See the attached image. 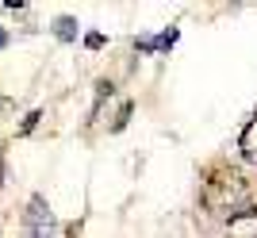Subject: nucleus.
Segmentation results:
<instances>
[{
  "label": "nucleus",
  "mask_w": 257,
  "mask_h": 238,
  "mask_svg": "<svg viewBox=\"0 0 257 238\" xmlns=\"http://www.w3.org/2000/svg\"><path fill=\"white\" fill-rule=\"evenodd\" d=\"M54 234H58V223H54L46 200L43 196H31L27 215H23V238H54Z\"/></svg>",
  "instance_id": "f257e3e1"
},
{
  "label": "nucleus",
  "mask_w": 257,
  "mask_h": 238,
  "mask_svg": "<svg viewBox=\"0 0 257 238\" xmlns=\"http://www.w3.org/2000/svg\"><path fill=\"white\" fill-rule=\"evenodd\" d=\"M177 43V27H169V31H161L158 39H142V43H135L142 50V54H154V50H169V46Z\"/></svg>",
  "instance_id": "f03ea898"
},
{
  "label": "nucleus",
  "mask_w": 257,
  "mask_h": 238,
  "mask_svg": "<svg viewBox=\"0 0 257 238\" xmlns=\"http://www.w3.org/2000/svg\"><path fill=\"white\" fill-rule=\"evenodd\" d=\"M54 35H58L62 43H73V39H77V23L73 20H58V23H54Z\"/></svg>",
  "instance_id": "7ed1b4c3"
},
{
  "label": "nucleus",
  "mask_w": 257,
  "mask_h": 238,
  "mask_svg": "<svg viewBox=\"0 0 257 238\" xmlns=\"http://www.w3.org/2000/svg\"><path fill=\"white\" fill-rule=\"evenodd\" d=\"M85 43H88V50H100V46H104V35H100V31H92V35L85 39Z\"/></svg>",
  "instance_id": "20e7f679"
},
{
  "label": "nucleus",
  "mask_w": 257,
  "mask_h": 238,
  "mask_svg": "<svg viewBox=\"0 0 257 238\" xmlns=\"http://www.w3.org/2000/svg\"><path fill=\"white\" fill-rule=\"evenodd\" d=\"M4 46H8V31H4V27H0V50H4Z\"/></svg>",
  "instance_id": "39448f33"
}]
</instances>
